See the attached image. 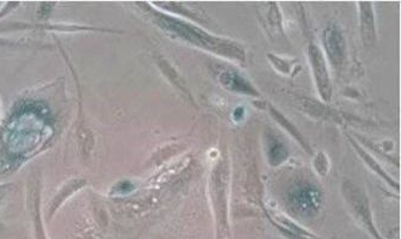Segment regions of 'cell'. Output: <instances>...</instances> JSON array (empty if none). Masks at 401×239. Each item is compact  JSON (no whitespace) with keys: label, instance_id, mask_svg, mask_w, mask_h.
Wrapping results in <instances>:
<instances>
[{"label":"cell","instance_id":"obj_1","mask_svg":"<svg viewBox=\"0 0 401 239\" xmlns=\"http://www.w3.org/2000/svg\"><path fill=\"white\" fill-rule=\"evenodd\" d=\"M291 202L296 212L303 216H311L317 211L321 203V196L316 189L305 185L292 193Z\"/></svg>","mask_w":401,"mask_h":239},{"label":"cell","instance_id":"obj_2","mask_svg":"<svg viewBox=\"0 0 401 239\" xmlns=\"http://www.w3.org/2000/svg\"><path fill=\"white\" fill-rule=\"evenodd\" d=\"M172 24V29L179 34H182L186 39L193 41L197 45H203L205 47H216L213 39H210L205 32H200L197 28L189 27L187 24L181 23V22H174L170 21Z\"/></svg>","mask_w":401,"mask_h":239},{"label":"cell","instance_id":"obj_3","mask_svg":"<svg viewBox=\"0 0 401 239\" xmlns=\"http://www.w3.org/2000/svg\"><path fill=\"white\" fill-rule=\"evenodd\" d=\"M326 44H327L328 53L332 57V61L339 63L342 58V52H344L341 35L335 29L328 30Z\"/></svg>","mask_w":401,"mask_h":239},{"label":"cell","instance_id":"obj_4","mask_svg":"<svg viewBox=\"0 0 401 239\" xmlns=\"http://www.w3.org/2000/svg\"><path fill=\"white\" fill-rule=\"evenodd\" d=\"M222 83L226 84V87L236 92L252 93L253 89L249 87V83L241 79L235 73H226L222 75Z\"/></svg>","mask_w":401,"mask_h":239},{"label":"cell","instance_id":"obj_5","mask_svg":"<svg viewBox=\"0 0 401 239\" xmlns=\"http://www.w3.org/2000/svg\"><path fill=\"white\" fill-rule=\"evenodd\" d=\"M270 155H271L274 164H278V162H281V161H283V159L286 157V149L283 148L282 144H275V146H272L271 151H270Z\"/></svg>","mask_w":401,"mask_h":239}]
</instances>
